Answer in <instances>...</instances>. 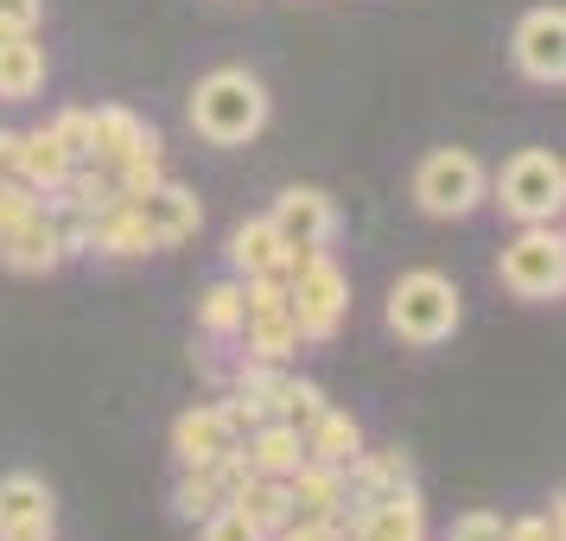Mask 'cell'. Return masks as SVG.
<instances>
[{
    "label": "cell",
    "mask_w": 566,
    "mask_h": 541,
    "mask_svg": "<svg viewBox=\"0 0 566 541\" xmlns=\"http://www.w3.org/2000/svg\"><path fill=\"white\" fill-rule=\"evenodd\" d=\"M235 446H242L249 471H261V478H286V471H300V459H306V439H300V427H286V420H261Z\"/></svg>",
    "instance_id": "obj_15"
},
{
    "label": "cell",
    "mask_w": 566,
    "mask_h": 541,
    "mask_svg": "<svg viewBox=\"0 0 566 541\" xmlns=\"http://www.w3.org/2000/svg\"><path fill=\"white\" fill-rule=\"evenodd\" d=\"M496 274H503V287H510L515 300H560V287H566L560 223H522L510 236L503 261H496Z\"/></svg>",
    "instance_id": "obj_6"
},
{
    "label": "cell",
    "mask_w": 566,
    "mask_h": 541,
    "mask_svg": "<svg viewBox=\"0 0 566 541\" xmlns=\"http://www.w3.org/2000/svg\"><path fill=\"white\" fill-rule=\"evenodd\" d=\"M13 529L52 535V490H45V478H32V471L0 478V535H13Z\"/></svg>",
    "instance_id": "obj_17"
},
{
    "label": "cell",
    "mask_w": 566,
    "mask_h": 541,
    "mask_svg": "<svg viewBox=\"0 0 566 541\" xmlns=\"http://www.w3.org/2000/svg\"><path fill=\"white\" fill-rule=\"evenodd\" d=\"M274 541H344V516H286Z\"/></svg>",
    "instance_id": "obj_27"
},
{
    "label": "cell",
    "mask_w": 566,
    "mask_h": 541,
    "mask_svg": "<svg viewBox=\"0 0 566 541\" xmlns=\"http://www.w3.org/2000/svg\"><path fill=\"white\" fill-rule=\"evenodd\" d=\"M0 261L13 268V274H52L57 261H64V242H57V217H52V198L45 205H32L13 230L0 236Z\"/></svg>",
    "instance_id": "obj_11"
},
{
    "label": "cell",
    "mask_w": 566,
    "mask_h": 541,
    "mask_svg": "<svg viewBox=\"0 0 566 541\" xmlns=\"http://www.w3.org/2000/svg\"><path fill=\"white\" fill-rule=\"evenodd\" d=\"M198 529H205V541H268L255 529V522H249V516L235 510V503H223V510H210L205 522H198Z\"/></svg>",
    "instance_id": "obj_26"
},
{
    "label": "cell",
    "mask_w": 566,
    "mask_h": 541,
    "mask_svg": "<svg viewBox=\"0 0 566 541\" xmlns=\"http://www.w3.org/2000/svg\"><path fill=\"white\" fill-rule=\"evenodd\" d=\"M230 503L242 516H249V522H255L261 535L274 541V529H281L286 516H293V497H286V478H261V471H249V478H242V485L230 490Z\"/></svg>",
    "instance_id": "obj_22"
},
{
    "label": "cell",
    "mask_w": 566,
    "mask_h": 541,
    "mask_svg": "<svg viewBox=\"0 0 566 541\" xmlns=\"http://www.w3.org/2000/svg\"><path fill=\"white\" fill-rule=\"evenodd\" d=\"M286 497H293V516H344V471L300 459V471H286Z\"/></svg>",
    "instance_id": "obj_20"
},
{
    "label": "cell",
    "mask_w": 566,
    "mask_h": 541,
    "mask_svg": "<svg viewBox=\"0 0 566 541\" xmlns=\"http://www.w3.org/2000/svg\"><path fill=\"white\" fill-rule=\"evenodd\" d=\"M242 312H249V287H242V274L210 281L205 293H198V325H205L210 337H235L242 332Z\"/></svg>",
    "instance_id": "obj_24"
},
{
    "label": "cell",
    "mask_w": 566,
    "mask_h": 541,
    "mask_svg": "<svg viewBox=\"0 0 566 541\" xmlns=\"http://www.w3.org/2000/svg\"><path fill=\"white\" fill-rule=\"evenodd\" d=\"M134 210H140V223H147V236H154V249H179V242H191V236L205 230V205H198V191L179 179H159L147 185L140 198H128Z\"/></svg>",
    "instance_id": "obj_7"
},
{
    "label": "cell",
    "mask_w": 566,
    "mask_h": 541,
    "mask_svg": "<svg viewBox=\"0 0 566 541\" xmlns=\"http://www.w3.org/2000/svg\"><path fill=\"white\" fill-rule=\"evenodd\" d=\"M172 452H179V465H223L235 452V427L223 420L217 402L210 408H185L172 420Z\"/></svg>",
    "instance_id": "obj_13"
},
{
    "label": "cell",
    "mask_w": 566,
    "mask_h": 541,
    "mask_svg": "<svg viewBox=\"0 0 566 541\" xmlns=\"http://www.w3.org/2000/svg\"><path fill=\"white\" fill-rule=\"evenodd\" d=\"M490 205H503L515 223H560L566 205V166L547 147H522L503 159V173L490 179Z\"/></svg>",
    "instance_id": "obj_4"
},
{
    "label": "cell",
    "mask_w": 566,
    "mask_h": 541,
    "mask_svg": "<svg viewBox=\"0 0 566 541\" xmlns=\"http://www.w3.org/2000/svg\"><path fill=\"white\" fill-rule=\"evenodd\" d=\"M281 261H286V242L274 236L268 217H249V223H235L230 230V274H242V281H255V274H281Z\"/></svg>",
    "instance_id": "obj_18"
},
{
    "label": "cell",
    "mask_w": 566,
    "mask_h": 541,
    "mask_svg": "<svg viewBox=\"0 0 566 541\" xmlns=\"http://www.w3.org/2000/svg\"><path fill=\"white\" fill-rule=\"evenodd\" d=\"M71 166H77V159L52 141V128L20 134V185H32L39 198H57V191H64V179H71Z\"/></svg>",
    "instance_id": "obj_19"
},
{
    "label": "cell",
    "mask_w": 566,
    "mask_h": 541,
    "mask_svg": "<svg viewBox=\"0 0 566 541\" xmlns=\"http://www.w3.org/2000/svg\"><path fill=\"white\" fill-rule=\"evenodd\" d=\"M510 52H515V71L528 83H560L566 77V13L560 7H528Z\"/></svg>",
    "instance_id": "obj_9"
},
{
    "label": "cell",
    "mask_w": 566,
    "mask_h": 541,
    "mask_svg": "<svg viewBox=\"0 0 566 541\" xmlns=\"http://www.w3.org/2000/svg\"><path fill=\"white\" fill-rule=\"evenodd\" d=\"M503 516H490V510H464L452 529H446V541H503Z\"/></svg>",
    "instance_id": "obj_30"
},
{
    "label": "cell",
    "mask_w": 566,
    "mask_h": 541,
    "mask_svg": "<svg viewBox=\"0 0 566 541\" xmlns=\"http://www.w3.org/2000/svg\"><path fill=\"white\" fill-rule=\"evenodd\" d=\"M39 20H45V0H0V39L39 32Z\"/></svg>",
    "instance_id": "obj_31"
},
{
    "label": "cell",
    "mask_w": 566,
    "mask_h": 541,
    "mask_svg": "<svg viewBox=\"0 0 566 541\" xmlns=\"http://www.w3.org/2000/svg\"><path fill=\"white\" fill-rule=\"evenodd\" d=\"M281 274H286V306H293L300 337H306V344L337 337L344 312H350V281H344V268H337L325 249H286Z\"/></svg>",
    "instance_id": "obj_2"
},
{
    "label": "cell",
    "mask_w": 566,
    "mask_h": 541,
    "mask_svg": "<svg viewBox=\"0 0 566 541\" xmlns=\"http://www.w3.org/2000/svg\"><path fill=\"white\" fill-rule=\"evenodd\" d=\"M39 90H45V45H39V32L0 39V103H32Z\"/></svg>",
    "instance_id": "obj_16"
},
{
    "label": "cell",
    "mask_w": 566,
    "mask_h": 541,
    "mask_svg": "<svg viewBox=\"0 0 566 541\" xmlns=\"http://www.w3.org/2000/svg\"><path fill=\"white\" fill-rule=\"evenodd\" d=\"M0 541H52V535H39V529H13V535H0Z\"/></svg>",
    "instance_id": "obj_35"
},
{
    "label": "cell",
    "mask_w": 566,
    "mask_h": 541,
    "mask_svg": "<svg viewBox=\"0 0 566 541\" xmlns=\"http://www.w3.org/2000/svg\"><path fill=\"white\" fill-rule=\"evenodd\" d=\"M217 408H223V420L235 427V439L249 434V427H261V420H268V402H261V395H249V388H230Z\"/></svg>",
    "instance_id": "obj_28"
},
{
    "label": "cell",
    "mask_w": 566,
    "mask_h": 541,
    "mask_svg": "<svg viewBox=\"0 0 566 541\" xmlns=\"http://www.w3.org/2000/svg\"><path fill=\"white\" fill-rule=\"evenodd\" d=\"M344 541H427V510H420V490L401 485L363 503V510H344Z\"/></svg>",
    "instance_id": "obj_10"
},
{
    "label": "cell",
    "mask_w": 566,
    "mask_h": 541,
    "mask_svg": "<svg viewBox=\"0 0 566 541\" xmlns=\"http://www.w3.org/2000/svg\"><path fill=\"white\" fill-rule=\"evenodd\" d=\"M261 402H268V420H286V427H300V434H306L312 420L332 408V402H325V388L306 383V376H286V370H274V376H268Z\"/></svg>",
    "instance_id": "obj_21"
},
{
    "label": "cell",
    "mask_w": 566,
    "mask_h": 541,
    "mask_svg": "<svg viewBox=\"0 0 566 541\" xmlns=\"http://www.w3.org/2000/svg\"><path fill=\"white\" fill-rule=\"evenodd\" d=\"M159 147V134L134 115V108H122V103H108V108H90V159L103 166V173H115L122 159H134V154H154Z\"/></svg>",
    "instance_id": "obj_12"
},
{
    "label": "cell",
    "mask_w": 566,
    "mask_h": 541,
    "mask_svg": "<svg viewBox=\"0 0 566 541\" xmlns=\"http://www.w3.org/2000/svg\"><path fill=\"white\" fill-rule=\"evenodd\" d=\"M191 128L205 134L210 147H249L261 128H268V90H261L255 71H210L191 90Z\"/></svg>",
    "instance_id": "obj_1"
},
{
    "label": "cell",
    "mask_w": 566,
    "mask_h": 541,
    "mask_svg": "<svg viewBox=\"0 0 566 541\" xmlns=\"http://www.w3.org/2000/svg\"><path fill=\"white\" fill-rule=\"evenodd\" d=\"M52 141L71 159H90V108H64V115L52 122Z\"/></svg>",
    "instance_id": "obj_29"
},
{
    "label": "cell",
    "mask_w": 566,
    "mask_h": 541,
    "mask_svg": "<svg viewBox=\"0 0 566 541\" xmlns=\"http://www.w3.org/2000/svg\"><path fill=\"white\" fill-rule=\"evenodd\" d=\"M300 439H306V459L337 465V471H344V465H350V459L363 452V427H357V420H350L344 408H325V414H318V420H312V427H306Z\"/></svg>",
    "instance_id": "obj_23"
},
{
    "label": "cell",
    "mask_w": 566,
    "mask_h": 541,
    "mask_svg": "<svg viewBox=\"0 0 566 541\" xmlns=\"http://www.w3.org/2000/svg\"><path fill=\"white\" fill-rule=\"evenodd\" d=\"M503 541H560V503L541 516H522V522H510L503 529Z\"/></svg>",
    "instance_id": "obj_32"
},
{
    "label": "cell",
    "mask_w": 566,
    "mask_h": 541,
    "mask_svg": "<svg viewBox=\"0 0 566 541\" xmlns=\"http://www.w3.org/2000/svg\"><path fill=\"white\" fill-rule=\"evenodd\" d=\"M459 319H464L459 287L439 268H413L388 293V332L408 337V344H446V337L459 332Z\"/></svg>",
    "instance_id": "obj_3"
},
{
    "label": "cell",
    "mask_w": 566,
    "mask_h": 541,
    "mask_svg": "<svg viewBox=\"0 0 566 541\" xmlns=\"http://www.w3.org/2000/svg\"><path fill=\"white\" fill-rule=\"evenodd\" d=\"M90 256H115V261L154 256V236H147V223H140V210L128 198L90 210Z\"/></svg>",
    "instance_id": "obj_14"
},
{
    "label": "cell",
    "mask_w": 566,
    "mask_h": 541,
    "mask_svg": "<svg viewBox=\"0 0 566 541\" xmlns=\"http://www.w3.org/2000/svg\"><path fill=\"white\" fill-rule=\"evenodd\" d=\"M413 205L439 217V223H459L471 217L478 205H490V173L478 154H464V147H439V154L420 159V173H413Z\"/></svg>",
    "instance_id": "obj_5"
},
{
    "label": "cell",
    "mask_w": 566,
    "mask_h": 541,
    "mask_svg": "<svg viewBox=\"0 0 566 541\" xmlns=\"http://www.w3.org/2000/svg\"><path fill=\"white\" fill-rule=\"evenodd\" d=\"M32 205H45V198H39V191H32V185H0V236L13 230V223H20V217H27Z\"/></svg>",
    "instance_id": "obj_33"
},
{
    "label": "cell",
    "mask_w": 566,
    "mask_h": 541,
    "mask_svg": "<svg viewBox=\"0 0 566 541\" xmlns=\"http://www.w3.org/2000/svg\"><path fill=\"white\" fill-rule=\"evenodd\" d=\"M268 223L281 236L286 249H332L337 236V205L318 191V185H286L274 210H268Z\"/></svg>",
    "instance_id": "obj_8"
},
{
    "label": "cell",
    "mask_w": 566,
    "mask_h": 541,
    "mask_svg": "<svg viewBox=\"0 0 566 541\" xmlns=\"http://www.w3.org/2000/svg\"><path fill=\"white\" fill-rule=\"evenodd\" d=\"M230 497H223V478H217V465H185L179 485H172V516L179 522H205L210 510H223Z\"/></svg>",
    "instance_id": "obj_25"
},
{
    "label": "cell",
    "mask_w": 566,
    "mask_h": 541,
    "mask_svg": "<svg viewBox=\"0 0 566 541\" xmlns=\"http://www.w3.org/2000/svg\"><path fill=\"white\" fill-rule=\"evenodd\" d=\"M13 179H20V134L0 128V185H13Z\"/></svg>",
    "instance_id": "obj_34"
}]
</instances>
